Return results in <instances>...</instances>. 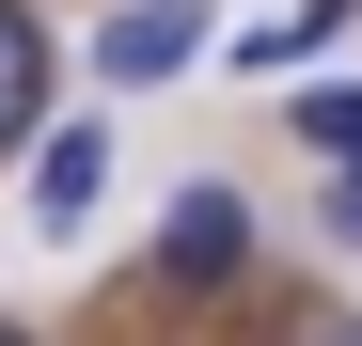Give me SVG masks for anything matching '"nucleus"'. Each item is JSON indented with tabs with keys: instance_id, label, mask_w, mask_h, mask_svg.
<instances>
[{
	"instance_id": "obj_1",
	"label": "nucleus",
	"mask_w": 362,
	"mask_h": 346,
	"mask_svg": "<svg viewBox=\"0 0 362 346\" xmlns=\"http://www.w3.org/2000/svg\"><path fill=\"white\" fill-rule=\"evenodd\" d=\"M189 64H205V16H189V0H127V16L95 32V79H127V95L189 79Z\"/></svg>"
},
{
	"instance_id": "obj_2",
	"label": "nucleus",
	"mask_w": 362,
	"mask_h": 346,
	"mask_svg": "<svg viewBox=\"0 0 362 346\" xmlns=\"http://www.w3.org/2000/svg\"><path fill=\"white\" fill-rule=\"evenodd\" d=\"M236 252H252V205H236L221 173H205V189H173V220H158V283H221Z\"/></svg>"
},
{
	"instance_id": "obj_3",
	"label": "nucleus",
	"mask_w": 362,
	"mask_h": 346,
	"mask_svg": "<svg viewBox=\"0 0 362 346\" xmlns=\"http://www.w3.org/2000/svg\"><path fill=\"white\" fill-rule=\"evenodd\" d=\"M95 189H110V142H95V126H47V142H32V237L95 220Z\"/></svg>"
},
{
	"instance_id": "obj_4",
	"label": "nucleus",
	"mask_w": 362,
	"mask_h": 346,
	"mask_svg": "<svg viewBox=\"0 0 362 346\" xmlns=\"http://www.w3.org/2000/svg\"><path fill=\"white\" fill-rule=\"evenodd\" d=\"M346 16H362V0H299V16H252V32H236V64H252V79H284V64H315Z\"/></svg>"
},
{
	"instance_id": "obj_5",
	"label": "nucleus",
	"mask_w": 362,
	"mask_h": 346,
	"mask_svg": "<svg viewBox=\"0 0 362 346\" xmlns=\"http://www.w3.org/2000/svg\"><path fill=\"white\" fill-rule=\"evenodd\" d=\"M32 110H47V32L0 0V142H32Z\"/></svg>"
},
{
	"instance_id": "obj_6",
	"label": "nucleus",
	"mask_w": 362,
	"mask_h": 346,
	"mask_svg": "<svg viewBox=\"0 0 362 346\" xmlns=\"http://www.w3.org/2000/svg\"><path fill=\"white\" fill-rule=\"evenodd\" d=\"M299 142H315L331 173H362V79H331V95H299Z\"/></svg>"
},
{
	"instance_id": "obj_7",
	"label": "nucleus",
	"mask_w": 362,
	"mask_h": 346,
	"mask_svg": "<svg viewBox=\"0 0 362 346\" xmlns=\"http://www.w3.org/2000/svg\"><path fill=\"white\" fill-rule=\"evenodd\" d=\"M315 220H331V237L362 252V173H331V189H315Z\"/></svg>"
},
{
	"instance_id": "obj_8",
	"label": "nucleus",
	"mask_w": 362,
	"mask_h": 346,
	"mask_svg": "<svg viewBox=\"0 0 362 346\" xmlns=\"http://www.w3.org/2000/svg\"><path fill=\"white\" fill-rule=\"evenodd\" d=\"M0 346H32V330H0Z\"/></svg>"
},
{
	"instance_id": "obj_9",
	"label": "nucleus",
	"mask_w": 362,
	"mask_h": 346,
	"mask_svg": "<svg viewBox=\"0 0 362 346\" xmlns=\"http://www.w3.org/2000/svg\"><path fill=\"white\" fill-rule=\"evenodd\" d=\"M346 346H362V330H346Z\"/></svg>"
}]
</instances>
